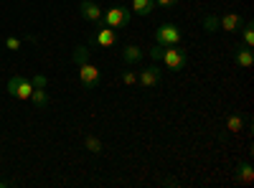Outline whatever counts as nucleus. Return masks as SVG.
Returning <instances> with one entry per match:
<instances>
[{"label":"nucleus","mask_w":254,"mask_h":188,"mask_svg":"<svg viewBox=\"0 0 254 188\" xmlns=\"http://www.w3.org/2000/svg\"><path fill=\"white\" fill-rule=\"evenodd\" d=\"M186 49L181 46H163V56L160 61L165 64V69H171V71H181L186 66Z\"/></svg>","instance_id":"1"},{"label":"nucleus","mask_w":254,"mask_h":188,"mask_svg":"<svg viewBox=\"0 0 254 188\" xmlns=\"http://www.w3.org/2000/svg\"><path fill=\"white\" fill-rule=\"evenodd\" d=\"M155 41L160 46H178L181 44V28L176 23H163L155 28Z\"/></svg>","instance_id":"2"},{"label":"nucleus","mask_w":254,"mask_h":188,"mask_svg":"<svg viewBox=\"0 0 254 188\" xmlns=\"http://www.w3.org/2000/svg\"><path fill=\"white\" fill-rule=\"evenodd\" d=\"M8 94L15 97V99H31V94H33L31 79H26V76H10L8 79Z\"/></svg>","instance_id":"3"},{"label":"nucleus","mask_w":254,"mask_h":188,"mask_svg":"<svg viewBox=\"0 0 254 188\" xmlns=\"http://www.w3.org/2000/svg\"><path fill=\"white\" fill-rule=\"evenodd\" d=\"M102 18H104V26H110V28H125L127 23H130L132 13H130V8H122V5H117V8H110V10L104 13Z\"/></svg>","instance_id":"4"},{"label":"nucleus","mask_w":254,"mask_h":188,"mask_svg":"<svg viewBox=\"0 0 254 188\" xmlns=\"http://www.w3.org/2000/svg\"><path fill=\"white\" fill-rule=\"evenodd\" d=\"M79 81H81L87 89H94L99 81H102V71H99L94 64H89V61H87V64L79 66Z\"/></svg>","instance_id":"5"},{"label":"nucleus","mask_w":254,"mask_h":188,"mask_svg":"<svg viewBox=\"0 0 254 188\" xmlns=\"http://www.w3.org/2000/svg\"><path fill=\"white\" fill-rule=\"evenodd\" d=\"M89 44H92V46H104V49H110V46L117 44V33H115V28H110V26L97 28V31L92 33V38H89Z\"/></svg>","instance_id":"6"},{"label":"nucleus","mask_w":254,"mask_h":188,"mask_svg":"<svg viewBox=\"0 0 254 188\" xmlns=\"http://www.w3.org/2000/svg\"><path fill=\"white\" fill-rule=\"evenodd\" d=\"M79 13L84 15V18H87V20H92V23H99V20H102V8L97 5V3H92V0H84V3L79 5Z\"/></svg>","instance_id":"7"},{"label":"nucleus","mask_w":254,"mask_h":188,"mask_svg":"<svg viewBox=\"0 0 254 188\" xmlns=\"http://www.w3.org/2000/svg\"><path fill=\"white\" fill-rule=\"evenodd\" d=\"M160 81V69L158 66H150V69H142L140 71V87L142 89H153Z\"/></svg>","instance_id":"8"},{"label":"nucleus","mask_w":254,"mask_h":188,"mask_svg":"<svg viewBox=\"0 0 254 188\" xmlns=\"http://www.w3.org/2000/svg\"><path fill=\"white\" fill-rule=\"evenodd\" d=\"M242 23H244V20H242L237 13H224V15L219 18V28H224V31H229V33L239 31V28H242Z\"/></svg>","instance_id":"9"},{"label":"nucleus","mask_w":254,"mask_h":188,"mask_svg":"<svg viewBox=\"0 0 254 188\" xmlns=\"http://www.w3.org/2000/svg\"><path fill=\"white\" fill-rule=\"evenodd\" d=\"M142 56H145V54H142L140 46H132V44H130V46H125V49H122V61H125L127 66L140 64V59H142Z\"/></svg>","instance_id":"10"},{"label":"nucleus","mask_w":254,"mask_h":188,"mask_svg":"<svg viewBox=\"0 0 254 188\" xmlns=\"http://www.w3.org/2000/svg\"><path fill=\"white\" fill-rule=\"evenodd\" d=\"M234 61L242 66V69H249L252 64H254V51L252 49H247V46H237V51H234Z\"/></svg>","instance_id":"11"},{"label":"nucleus","mask_w":254,"mask_h":188,"mask_svg":"<svg viewBox=\"0 0 254 188\" xmlns=\"http://www.w3.org/2000/svg\"><path fill=\"white\" fill-rule=\"evenodd\" d=\"M132 10L137 15H150L155 10V0H132Z\"/></svg>","instance_id":"12"},{"label":"nucleus","mask_w":254,"mask_h":188,"mask_svg":"<svg viewBox=\"0 0 254 188\" xmlns=\"http://www.w3.org/2000/svg\"><path fill=\"white\" fill-rule=\"evenodd\" d=\"M237 181L239 183H252L254 181V171H252L249 163H242L239 168H237Z\"/></svg>","instance_id":"13"},{"label":"nucleus","mask_w":254,"mask_h":188,"mask_svg":"<svg viewBox=\"0 0 254 188\" xmlns=\"http://www.w3.org/2000/svg\"><path fill=\"white\" fill-rule=\"evenodd\" d=\"M89 51H92L89 46H76L74 54H71L74 64H79V66H81V64H87V61H89Z\"/></svg>","instance_id":"14"},{"label":"nucleus","mask_w":254,"mask_h":188,"mask_svg":"<svg viewBox=\"0 0 254 188\" xmlns=\"http://www.w3.org/2000/svg\"><path fill=\"white\" fill-rule=\"evenodd\" d=\"M31 102L36 104V107H46V104H49V94H46V89H33Z\"/></svg>","instance_id":"15"},{"label":"nucleus","mask_w":254,"mask_h":188,"mask_svg":"<svg viewBox=\"0 0 254 188\" xmlns=\"http://www.w3.org/2000/svg\"><path fill=\"white\" fill-rule=\"evenodd\" d=\"M242 127H244V122H242L239 115H231V117L226 120V130H229V132H239Z\"/></svg>","instance_id":"16"},{"label":"nucleus","mask_w":254,"mask_h":188,"mask_svg":"<svg viewBox=\"0 0 254 188\" xmlns=\"http://www.w3.org/2000/svg\"><path fill=\"white\" fill-rule=\"evenodd\" d=\"M203 31H206V33L219 31V15H206V18H203Z\"/></svg>","instance_id":"17"},{"label":"nucleus","mask_w":254,"mask_h":188,"mask_svg":"<svg viewBox=\"0 0 254 188\" xmlns=\"http://www.w3.org/2000/svg\"><path fill=\"white\" fill-rule=\"evenodd\" d=\"M242 38H244V46H247V49H254V26H252V23H247V26H244Z\"/></svg>","instance_id":"18"},{"label":"nucleus","mask_w":254,"mask_h":188,"mask_svg":"<svg viewBox=\"0 0 254 188\" xmlns=\"http://www.w3.org/2000/svg\"><path fill=\"white\" fill-rule=\"evenodd\" d=\"M31 84H33V89H46L49 79H46L44 74H33V76H31Z\"/></svg>","instance_id":"19"},{"label":"nucleus","mask_w":254,"mask_h":188,"mask_svg":"<svg viewBox=\"0 0 254 188\" xmlns=\"http://www.w3.org/2000/svg\"><path fill=\"white\" fill-rule=\"evenodd\" d=\"M5 49H8V51H18V49H20V38L8 36V38H5Z\"/></svg>","instance_id":"20"},{"label":"nucleus","mask_w":254,"mask_h":188,"mask_svg":"<svg viewBox=\"0 0 254 188\" xmlns=\"http://www.w3.org/2000/svg\"><path fill=\"white\" fill-rule=\"evenodd\" d=\"M87 150H89V153H99V150H102V142H99L97 137H87Z\"/></svg>","instance_id":"21"},{"label":"nucleus","mask_w":254,"mask_h":188,"mask_svg":"<svg viewBox=\"0 0 254 188\" xmlns=\"http://www.w3.org/2000/svg\"><path fill=\"white\" fill-rule=\"evenodd\" d=\"M122 81H125L127 87H132V84H137V76H135L132 71H125V74H122Z\"/></svg>","instance_id":"22"},{"label":"nucleus","mask_w":254,"mask_h":188,"mask_svg":"<svg viewBox=\"0 0 254 188\" xmlns=\"http://www.w3.org/2000/svg\"><path fill=\"white\" fill-rule=\"evenodd\" d=\"M160 56H163V46L155 44V46L150 49V59H153V61H160Z\"/></svg>","instance_id":"23"},{"label":"nucleus","mask_w":254,"mask_h":188,"mask_svg":"<svg viewBox=\"0 0 254 188\" xmlns=\"http://www.w3.org/2000/svg\"><path fill=\"white\" fill-rule=\"evenodd\" d=\"M176 3H178V0H155V5H163V8H171Z\"/></svg>","instance_id":"24"}]
</instances>
